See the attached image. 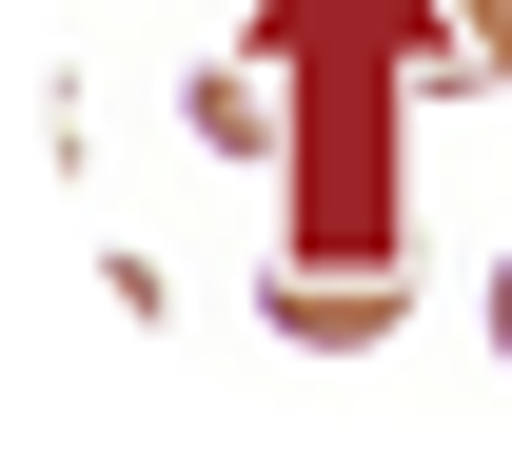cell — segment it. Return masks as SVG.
Instances as JSON below:
<instances>
[{
  "mask_svg": "<svg viewBox=\"0 0 512 473\" xmlns=\"http://www.w3.org/2000/svg\"><path fill=\"white\" fill-rule=\"evenodd\" d=\"M276 336H296V355H355V336H394V276H355V257L276 276Z\"/></svg>",
  "mask_w": 512,
  "mask_h": 473,
  "instance_id": "6da1fadb",
  "label": "cell"
},
{
  "mask_svg": "<svg viewBox=\"0 0 512 473\" xmlns=\"http://www.w3.org/2000/svg\"><path fill=\"white\" fill-rule=\"evenodd\" d=\"M453 40H473V60H493V79H512V0H453Z\"/></svg>",
  "mask_w": 512,
  "mask_h": 473,
  "instance_id": "7a4b0ae2",
  "label": "cell"
},
{
  "mask_svg": "<svg viewBox=\"0 0 512 473\" xmlns=\"http://www.w3.org/2000/svg\"><path fill=\"white\" fill-rule=\"evenodd\" d=\"M493 355H512V257H493Z\"/></svg>",
  "mask_w": 512,
  "mask_h": 473,
  "instance_id": "3957f363",
  "label": "cell"
}]
</instances>
